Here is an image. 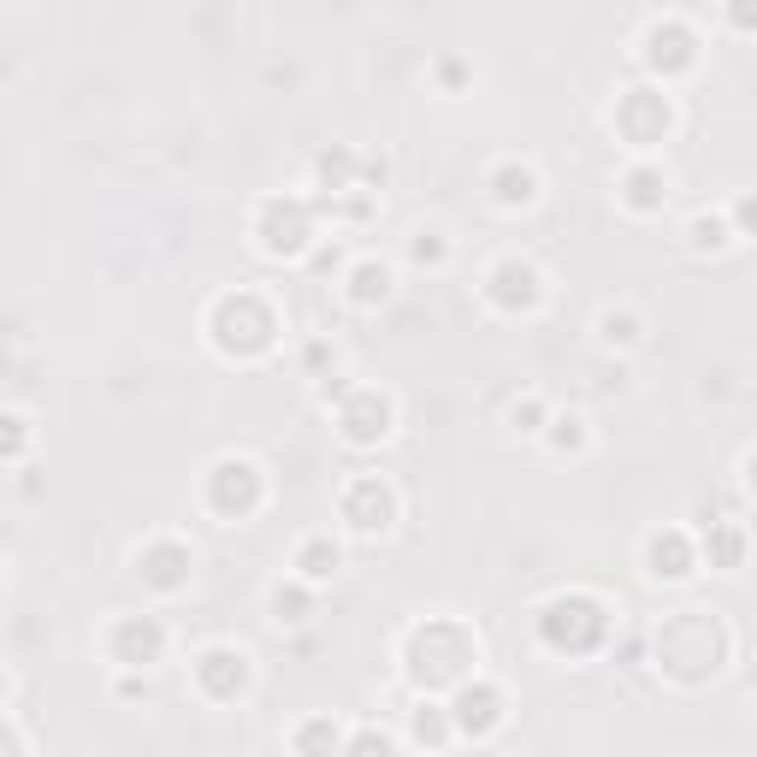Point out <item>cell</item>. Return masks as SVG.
I'll use <instances>...</instances> for the list:
<instances>
[{
  "mask_svg": "<svg viewBox=\"0 0 757 757\" xmlns=\"http://www.w3.org/2000/svg\"><path fill=\"white\" fill-rule=\"evenodd\" d=\"M385 420H391V409H385V397H373V391H361V397H355V409L344 414V426H349V438H355V444L385 438Z\"/></svg>",
  "mask_w": 757,
  "mask_h": 757,
  "instance_id": "1",
  "label": "cell"
},
{
  "mask_svg": "<svg viewBox=\"0 0 757 757\" xmlns=\"http://www.w3.org/2000/svg\"><path fill=\"white\" fill-rule=\"evenodd\" d=\"M296 568H302V574H308V580H326V574H332V568H338V551H332V545H320V539H314V545H302V562H296Z\"/></svg>",
  "mask_w": 757,
  "mask_h": 757,
  "instance_id": "4",
  "label": "cell"
},
{
  "mask_svg": "<svg viewBox=\"0 0 757 757\" xmlns=\"http://www.w3.org/2000/svg\"><path fill=\"white\" fill-rule=\"evenodd\" d=\"M456 722H462V728H491V722H497V692H462V698H456Z\"/></svg>",
  "mask_w": 757,
  "mask_h": 757,
  "instance_id": "2",
  "label": "cell"
},
{
  "mask_svg": "<svg viewBox=\"0 0 757 757\" xmlns=\"http://www.w3.org/2000/svg\"><path fill=\"white\" fill-rule=\"evenodd\" d=\"M740 219H746V225H757V202H740Z\"/></svg>",
  "mask_w": 757,
  "mask_h": 757,
  "instance_id": "9",
  "label": "cell"
},
{
  "mask_svg": "<svg viewBox=\"0 0 757 757\" xmlns=\"http://www.w3.org/2000/svg\"><path fill=\"white\" fill-rule=\"evenodd\" d=\"M349 757H391V746H385V740H373V734H361V740H355V752Z\"/></svg>",
  "mask_w": 757,
  "mask_h": 757,
  "instance_id": "6",
  "label": "cell"
},
{
  "mask_svg": "<svg viewBox=\"0 0 757 757\" xmlns=\"http://www.w3.org/2000/svg\"><path fill=\"white\" fill-rule=\"evenodd\" d=\"M385 290H391V273H385V267H373V261L355 267V302H373V296H385Z\"/></svg>",
  "mask_w": 757,
  "mask_h": 757,
  "instance_id": "5",
  "label": "cell"
},
{
  "mask_svg": "<svg viewBox=\"0 0 757 757\" xmlns=\"http://www.w3.org/2000/svg\"><path fill=\"white\" fill-rule=\"evenodd\" d=\"M692 237H698V243H722V225H716V219H698Z\"/></svg>",
  "mask_w": 757,
  "mask_h": 757,
  "instance_id": "8",
  "label": "cell"
},
{
  "mask_svg": "<svg viewBox=\"0 0 757 757\" xmlns=\"http://www.w3.org/2000/svg\"><path fill=\"white\" fill-rule=\"evenodd\" d=\"M338 752V728L332 722H308L302 728V757H332Z\"/></svg>",
  "mask_w": 757,
  "mask_h": 757,
  "instance_id": "3",
  "label": "cell"
},
{
  "mask_svg": "<svg viewBox=\"0 0 757 757\" xmlns=\"http://www.w3.org/2000/svg\"><path fill=\"white\" fill-rule=\"evenodd\" d=\"M633 184H639V196H633V202H639V207H651V202H657V178H651V172H639Z\"/></svg>",
  "mask_w": 757,
  "mask_h": 757,
  "instance_id": "7",
  "label": "cell"
}]
</instances>
